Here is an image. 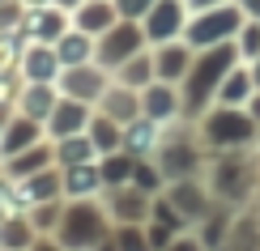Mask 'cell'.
Masks as SVG:
<instances>
[{"mask_svg": "<svg viewBox=\"0 0 260 251\" xmlns=\"http://www.w3.org/2000/svg\"><path fill=\"white\" fill-rule=\"evenodd\" d=\"M115 243H120V251H149V238H145V230H137V226L120 230V234H115Z\"/></svg>", "mask_w": 260, "mask_h": 251, "instance_id": "25", "label": "cell"}, {"mask_svg": "<svg viewBox=\"0 0 260 251\" xmlns=\"http://www.w3.org/2000/svg\"><path fill=\"white\" fill-rule=\"evenodd\" d=\"M154 119H149V124H133V128H128V145H133V149H149V145H154Z\"/></svg>", "mask_w": 260, "mask_h": 251, "instance_id": "26", "label": "cell"}, {"mask_svg": "<svg viewBox=\"0 0 260 251\" xmlns=\"http://www.w3.org/2000/svg\"><path fill=\"white\" fill-rule=\"evenodd\" d=\"M56 102H60L56 85H47V81H30L26 98H21V115H30V119H47L51 111H56Z\"/></svg>", "mask_w": 260, "mask_h": 251, "instance_id": "10", "label": "cell"}, {"mask_svg": "<svg viewBox=\"0 0 260 251\" xmlns=\"http://www.w3.org/2000/svg\"><path fill=\"white\" fill-rule=\"evenodd\" d=\"M247 5H256V9H260V0H247Z\"/></svg>", "mask_w": 260, "mask_h": 251, "instance_id": "33", "label": "cell"}, {"mask_svg": "<svg viewBox=\"0 0 260 251\" xmlns=\"http://www.w3.org/2000/svg\"><path fill=\"white\" fill-rule=\"evenodd\" d=\"M21 68H26V77L30 81H56L60 73H64V64H60V56H56V47H47V43H35V47L21 56Z\"/></svg>", "mask_w": 260, "mask_h": 251, "instance_id": "4", "label": "cell"}, {"mask_svg": "<svg viewBox=\"0 0 260 251\" xmlns=\"http://www.w3.org/2000/svg\"><path fill=\"white\" fill-rule=\"evenodd\" d=\"M133 170H137V162H133V158H124V154H107V158H103V166H99L103 183H128V179H133Z\"/></svg>", "mask_w": 260, "mask_h": 251, "instance_id": "20", "label": "cell"}, {"mask_svg": "<svg viewBox=\"0 0 260 251\" xmlns=\"http://www.w3.org/2000/svg\"><path fill=\"white\" fill-rule=\"evenodd\" d=\"M111 209L120 213L124 222H137V217H145V213H149V200H145V196H137V192H124V196H120V204L111 200Z\"/></svg>", "mask_w": 260, "mask_h": 251, "instance_id": "22", "label": "cell"}, {"mask_svg": "<svg viewBox=\"0 0 260 251\" xmlns=\"http://www.w3.org/2000/svg\"><path fill=\"white\" fill-rule=\"evenodd\" d=\"M145 77H149V64H145V60H137V56L124 60V81H128V85H137V81H145Z\"/></svg>", "mask_w": 260, "mask_h": 251, "instance_id": "28", "label": "cell"}, {"mask_svg": "<svg viewBox=\"0 0 260 251\" xmlns=\"http://www.w3.org/2000/svg\"><path fill=\"white\" fill-rule=\"evenodd\" d=\"M30 34H35L39 43H60L64 34H69V21H64L60 9H39V13L30 17Z\"/></svg>", "mask_w": 260, "mask_h": 251, "instance_id": "11", "label": "cell"}, {"mask_svg": "<svg viewBox=\"0 0 260 251\" xmlns=\"http://www.w3.org/2000/svg\"><path fill=\"white\" fill-rule=\"evenodd\" d=\"M90 154H99L94 140L77 132V136H64V140H60V154H56V158H60V166H81V162H90Z\"/></svg>", "mask_w": 260, "mask_h": 251, "instance_id": "16", "label": "cell"}, {"mask_svg": "<svg viewBox=\"0 0 260 251\" xmlns=\"http://www.w3.org/2000/svg\"><path fill=\"white\" fill-rule=\"evenodd\" d=\"M35 247V226L21 217H5L0 222V251H26Z\"/></svg>", "mask_w": 260, "mask_h": 251, "instance_id": "12", "label": "cell"}, {"mask_svg": "<svg viewBox=\"0 0 260 251\" xmlns=\"http://www.w3.org/2000/svg\"><path fill=\"white\" fill-rule=\"evenodd\" d=\"M30 145H39V119H30V115H21L13 119V124H5V136H0V154H21V149H30Z\"/></svg>", "mask_w": 260, "mask_h": 251, "instance_id": "7", "label": "cell"}, {"mask_svg": "<svg viewBox=\"0 0 260 251\" xmlns=\"http://www.w3.org/2000/svg\"><path fill=\"white\" fill-rule=\"evenodd\" d=\"M90 140H94L99 154H115V145L124 140V132H120L115 119H94V124H90Z\"/></svg>", "mask_w": 260, "mask_h": 251, "instance_id": "19", "label": "cell"}, {"mask_svg": "<svg viewBox=\"0 0 260 251\" xmlns=\"http://www.w3.org/2000/svg\"><path fill=\"white\" fill-rule=\"evenodd\" d=\"M183 68H188V51H179V47L162 51V60H158V73H162V77H179Z\"/></svg>", "mask_w": 260, "mask_h": 251, "instance_id": "23", "label": "cell"}, {"mask_svg": "<svg viewBox=\"0 0 260 251\" xmlns=\"http://www.w3.org/2000/svg\"><path fill=\"white\" fill-rule=\"evenodd\" d=\"M115 9H120L124 17H145L149 9H154V0H115Z\"/></svg>", "mask_w": 260, "mask_h": 251, "instance_id": "29", "label": "cell"}, {"mask_svg": "<svg viewBox=\"0 0 260 251\" xmlns=\"http://www.w3.org/2000/svg\"><path fill=\"white\" fill-rule=\"evenodd\" d=\"M226 64H231V51H213L209 60H201L197 64V73H192V81H188V94H192V102H201L205 94L213 90V85L222 81V73H226Z\"/></svg>", "mask_w": 260, "mask_h": 251, "instance_id": "5", "label": "cell"}, {"mask_svg": "<svg viewBox=\"0 0 260 251\" xmlns=\"http://www.w3.org/2000/svg\"><path fill=\"white\" fill-rule=\"evenodd\" d=\"M47 145H30V149H21V154L9 158V174H17V179H30V174H39V170H47Z\"/></svg>", "mask_w": 260, "mask_h": 251, "instance_id": "13", "label": "cell"}, {"mask_svg": "<svg viewBox=\"0 0 260 251\" xmlns=\"http://www.w3.org/2000/svg\"><path fill=\"white\" fill-rule=\"evenodd\" d=\"M243 90H247V81H243V77H231V81L222 85V98H226V102H239Z\"/></svg>", "mask_w": 260, "mask_h": 251, "instance_id": "30", "label": "cell"}, {"mask_svg": "<svg viewBox=\"0 0 260 251\" xmlns=\"http://www.w3.org/2000/svg\"><path fill=\"white\" fill-rule=\"evenodd\" d=\"M179 30V0H154L145 13V34L149 39H171Z\"/></svg>", "mask_w": 260, "mask_h": 251, "instance_id": "8", "label": "cell"}, {"mask_svg": "<svg viewBox=\"0 0 260 251\" xmlns=\"http://www.w3.org/2000/svg\"><path fill=\"white\" fill-rule=\"evenodd\" d=\"M141 34H145V30H137V26H111L103 34V43H99V60L111 64V68H115V64H124V60H133Z\"/></svg>", "mask_w": 260, "mask_h": 251, "instance_id": "2", "label": "cell"}, {"mask_svg": "<svg viewBox=\"0 0 260 251\" xmlns=\"http://www.w3.org/2000/svg\"><path fill=\"white\" fill-rule=\"evenodd\" d=\"M60 5H77V0H60Z\"/></svg>", "mask_w": 260, "mask_h": 251, "instance_id": "32", "label": "cell"}, {"mask_svg": "<svg viewBox=\"0 0 260 251\" xmlns=\"http://www.w3.org/2000/svg\"><path fill=\"white\" fill-rule=\"evenodd\" d=\"M111 26H115V9L107 0H85L77 9V30L81 34H107Z\"/></svg>", "mask_w": 260, "mask_h": 251, "instance_id": "9", "label": "cell"}, {"mask_svg": "<svg viewBox=\"0 0 260 251\" xmlns=\"http://www.w3.org/2000/svg\"><path fill=\"white\" fill-rule=\"evenodd\" d=\"M111 102H107V119H128L137 111V102H133V94L128 90H120V94H107Z\"/></svg>", "mask_w": 260, "mask_h": 251, "instance_id": "24", "label": "cell"}, {"mask_svg": "<svg viewBox=\"0 0 260 251\" xmlns=\"http://www.w3.org/2000/svg\"><path fill=\"white\" fill-rule=\"evenodd\" d=\"M175 213H179V217H183V213H188V217H192V213H201V196L192 192V188H188V192L179 188V192H175Z\"/></svg>", "mask_w": 260, "mask_h": 251, "instance_id": "27", "label": "cell"}, {"mask_svg": "<svg viewBox=\"0 0 260 251\" xmlns=\"http://www.w3.org/2000/svg\"><path fill=\"white\" fill-rule=\"evenodd\" d=\"M56 56L64 68H73V64H90V34H81V30H69L60 43H56Z\"/></svg>", "mask_w": 260, "mask_h": 251, "instance_id": "14", "label": "cell"}, {"mask_svg": "<svg viewBox=\"0 0 260 251\" xmlns=\"http://www.w3.org/2000/svg\"><path fill=\"white\" fill-rule=\"evenodd\" d=\"M85 119H90L85 102H77V98H60L56 111L47 115V128H51V136H56V140H64V136H77L81 128H85Z\"/></svg>", "mask_w": 260, "mask_h": 251, "instance_id": "3", "label": "cell"}, {"mask_svg": "<svg viewBox=\"0 0 260 251\" xmlns=\"http://www.w3.org/2000/svg\"><path fill=\"white\" fill-rule=\"evenodd\" d=\"M149 111V119H158V115H171L175 111V94L167 90V85H154V90H145V102H141Z\"/></svg>", "mask_w": 260, "mask_h": 251, "instance_id": "21", "label": "cell"}, {"mask_svg": "<svg viewBox=\"0 0 260 251\" xmlns=\"http://www.w3.org/2000/svg\"><path fill=\"white\" fill-rule=\"evenodd\" d=\"M64 90L77 102H94L103 94V73L90 68V64H73V68H64Z\"/></svg>", "mask_w": 260, "mask_h": 251, "instance_id": "6", "label": "cell"}, {"mask_svg": "<svg viewBox=\"0 0 260 251\" xmlns=\"http://www.w3.org/2000/svg\"><path fill=\"white\" fill-rule=\"evenodd\" d=\"M167 251H201V247H197V243H192V238H175V243H171Z\"/></svg>", "mask_w": 260, "mask_h": 251, "instance_id": "31", "label": "cell"}, {"mask_svg": "<svg viewBox=\"0 0 260 251\" xmlns=\"http://www.w3.org/2000/svg\"><path fill=\"white\" fill-rule=\"evenodd\" d=\"M231 30H235V13H213V17L197 21L192 39H197V43H213V39H226Z\"/></svg>", "mask_w": 260, "mask_h": 251, "instance_id": "18", "label": "cell"}, {"mask_svg": "<svg viewBox=\"0 0 260 251\" xmlns=\"http://www.w3.org/2000/svg\"><path fill=\"white\" fill-rule=\"evenodd\" d=\"M103 183L99 166H90V162H81V166H64V192L69 196H81V192H94Z\"/></svg>", "mask_w": 260, "mask_h": 251, "instance_id": "15", "label": "cell"}, {"mask_svg": "<svg viewBox=\"0 0 260 251\" xmlns=\"http://www.w3.org/2000/svg\"><path fill=\"white\" fill-rule=\"evenodd\" d=\"M247 132H252V128H247V119H239V115H213V119H209V136L222 140V145L243 140Z\"/></svg>", "mask_w": 260, "mask_h": 251, "instance_id": "17", "label": "cell"}, {"mask_svg": "<svg viewBox=\"0 0 260 251\" xmlns=\"http://www.w3.org/2000/svg\"><path fill=\"white\" fill-rule=\"evenodd\" d=\"M107 238V222L99 213V204H73V209H64L60 217V247L64 251H94Z\"/></svg>", "mask_w": 260, "mask_h": 251, "instance_id": "1", "label": "cell"}]
</instances>
